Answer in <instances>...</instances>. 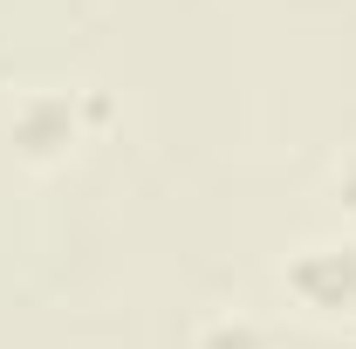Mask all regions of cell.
<instances>
[{"instance_id": "6da1fadb", "label": "cell", "mask_w": 356, "mask_h": 349, "mask_svg": "<svg viewBox=\"0 0 356 349\" xmlns=\"http://www.w3.org/2000/svg\"><path fill=\"white\" fill-rule=\"evenodd\" d=\"M96 124H110V103H103L96 89L42 83V89H28V96L7 110V151H14L28 172H62L89 137H96Z\"/></svg>"}, {"instance_id": "7a4b0ae2", "label": "cell", "mask_w": 356, "mask_h": 349, "mask_svg": "<svg viewBox=\"0 0 356 349\" xmlns=\"http://www.w3.org/2000/svg\"><path fill=\"white\" fill-rule=\"evenodd\" d=\"M288 302L315 322H356V233H315L281 261Z\"/></svg>"}, {"instance_id": "3957f363", "label": "cell", "mask_w": 356, "mask_h": 349, "mask_svg": "<svg viewBox=\"0 0 356 349\" xmlns=\"http://www.w3.org/2000/svg\"><path fill=\"white\" fill-rule=\"evenodd\" d=\"M192 349H288V343H281V329L261 322V315L220 308V315H206V322L192 329Z\"/></svg>"}, {"instance_id": "277c9868", "label": "cell", "mask_w": 356, "mask_h": 349, "mask_svg": "<svg viewBox=\"0 0 356 349\" xmlns=\"http://www.w3.org/2000/svg\"><path fill=\"white\" fill-rule=\"evenodd\" d=\"M329 206H336V219H350V226H356V144L329 165Z\"/></svg>"}]
</instances>
